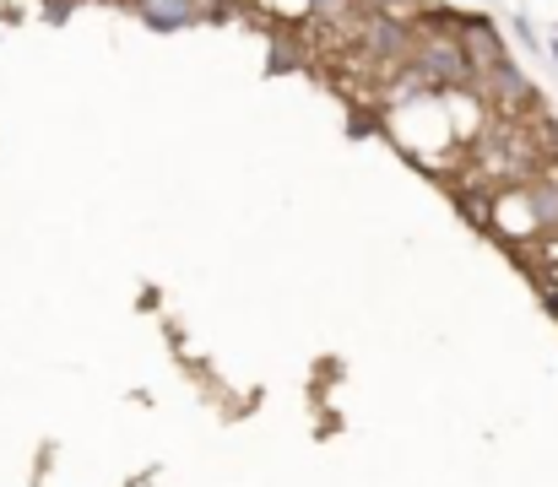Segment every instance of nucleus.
Segmentation results:
<instances>
[{"label":"nucleus","mask_w":558,"mask_h":487,"mask_svg":"<svg viewBox=\"0 0 558 487\" xmlns=\"http://www.w3.org/2000/svg\"><path fill=\"white\" fill-rule=\"evenodd\" d=\"M554 168H558V162H554Z\"/></svg>","instance_id":"7"},{"label":"nucleus","mask_w":558,"mask_h":487,"mask_svg":"<svg viewBox=\"0 0 558 487\" xmlns=\"http://www.w3.org/2000/svg\"><path fill=\"white\" fill-rule=\"evenodd\" d=\"M521 200L532 206V222H537L543 233H558V168L526 179V184H521Z\"/></svg>","instance_id":"5"},{"label":"nucleus","mask_w":558,"mask_h":487,"mask_svg":"<svg viewBox=\"0 0 558 487\" xmlns=\"http://www.w3.org/2000/svg\"><path fill=\"white\" fill-rule=\"evenodd\" d=\"M456 38H461V49H466L477 82H483L494 65L510 60V49H505V38H499V27H494L488 16H456Z\"/></svg>","instance_id":"3"},{"label":"nucleus","mask_w":558,"mask_h":487,"mask_svg":"<svg viewBox=\"0 0 558 487\" xmlns=\"http://www.w3.org/2000/svg\"><path fill=\"white\" fill-rule=\"evenodd\" d=\"M109 5H131V0H109Z\"/></svg>","instance_id":"6"},{"label":"nucleus","mask_w":558,"mask_h":487,"mask_svg":"<svg viewBox=\"0 0 558 487\" xmlns=\"http://www.w3.org/2000/svg\"><path fill=\"white\" fill-rule=\"evenodd\" d=\"M477 87H483V98H488L499 114H532V109H537V87L526 82V71H521L515 60L494 65Z\"/></svg>","instance_id":"2"},{"label":"nucleus","mask_w":558,"mask_h":487,"mask_svg":"<svg viewBox=\"0 0 558 487\" xmlns=\"http://www.w3.org/2000/svg\"><path fill=\"white\" fill-rule=\"evenodd\" d=\"M445 22H417V38H412V60L407 71L428 87V93H456V87H477V71L456 38V11H439Z\"/></svg>","instance_id":"1"},{"label":"nucleus","mask_w":558,"mask_h":487,"mask_svg":"<svg viewBox=\"0 0 558 487\" xmlns=\"http://www.w3.org/2000/svg\"><path fill=\"white\" fill-rule=\"evenodd\" d=\"M131 11L158 33H180V27L206 22V0H131Z\"/></svg>","instance_id":"4"}]
</instances>
